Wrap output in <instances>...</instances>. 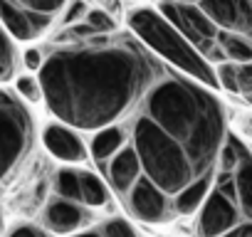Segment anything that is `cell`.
Instances as JSON below:
<instances>
[{
    "instance_id": "cell-15",
    "label": "cell",
    "mask_w": 252,
    "mask_h": 237,
    "mask_svg": "<svg viewBox=\"0 0 252 237\" xmlns=\"http://www.w3.org/2000/svg\"><path fill=\"white\" fill-rule=\"evenodd\" d=\"M3 237H55V235H50L40 222H15L3 232Z\"/></svg>"
},
{
    "instance_id": "cell-16",
    "label": "cell",
    "mask_w": 252,
    "mask_h": 237,
    "mask_svg": "<svg viewBox=\"0 0 252 237\" xmlns=\"http://www.w3.org/2000/svg\"><path fill=\"white\" fill-rule=\"evenodd\" d=\"M42 62H45V52H42L40 47H32V45H30V47L23 52V67H25V72L37 74L40 67H42Z\"/></svg>"
},
{
    "instance_id": "cell-11",
    "label": "cell",
    "mask_w": 252,
    "mask_h": 237,
    "mask_svg": "<svg viewBox=\"0 0 252 237\" xmlns=\"http://www.w3.org/2000/svg\"><path fill=\"white\" fill-rule=\"evenodd\" d=\"M20 42L0 25V87H8L15 82V77L20 74V64H23V52L18 47Z\"/></svg>"
},
{
    "instance_id": "cell-5",
    "label": "cell",
    "mask_w": 252,
    "mask_h": 237,
    "mask_svg": "<svg viewBox=\"0 0 252 237\" xmlns=\"http://www.w3.org/2000/svg\"><path fill=\"white\" fill-rule=\"evenodd\" d=\"M40 141L32 106L10 87H0V237L5 232V198L28 168Z\"/></svg>"
},
{
    "instance_id": "cell-6",
    "label": "cell",
    "mask_w": 252,
    "mask_h": 237,
    "mask_svg": "<svg viewBox=\"0 0 252 237\" xmlns=\"http://www.w3.org/2000/svg\"><path fill=\"white\" fill-rule=\"evenodd\" d=\"M72 0H0V25L18 42L47 37L67 15Z\"/></svg>"
},
{
    "instance_id": "cell-17",
    "label": "cell",
    "mask_w": 252,
    "mask_h": 237,
    "mask_svg": "<svg viewBox=\"0 0 252 237\" xmlns=\"http://www.w3.org/2000/svg\"><path fill=\"white\" fill-rule=\"evenodd\" d=\"M173 3H188V5H198L200 0H173Z\"/></svg>"
},
{
    "instance_id": "cell-19",
    "label": "cell",
    "mask_w": 252,
    "mask_h": 237,
    "mask_svg": "<svg viewBox=\"0 0 252 237\" xmlns=\"http://www.w3.org/2000/svg\"><path fill=\"white\" fill-rule=\"evenodd\" d=\"M96 3H104V0H96Z\"/></svg>"
},
{
    "instance_id": "cell-1",
    "label": "cell",
    "mask_w": 252,
    "mask_h": 237,
    "mask_svg": "<svg viewBox=\"0 0 252 237\" xmlns=\"http://www.w3.org/2000/svg\"><path fill=\"white\" fill-rule=\"evenodd\" d=\"M116 126L119 148L131 156L136 168L134 188L119 200L124 215L144 227L190 220L215 180L230 136L220 94L166 69Z\"/></svg>"
},
{
    "instance_id": "cell-9",
    "label": "cell",
    "mask_w": 252,
    "mask_h": 237,
    "mask_svg": "<svg viewBox=\"0 0 252 237\" xmlns=\"http://www.w3.org/2000/svg\"><path fill=\"white\" fill-rule=\"evenodd\" d=\"M94 222H96L94 220V210H89L82 203H74V200H67V198H57V195H52L45 203L42 215H40V225L55 237H72V235L92 227Z\"/></svg>"
},
{
    "instance_id": "cell-13",
    "label": "cell",
    "mask_w": 252,
    "mask_h": 237,
    "mask_svg": "<svg viewBox=\"0 0 252 237\" xmlns=\"http://www.w3.org/2000/svg\"><path fill=\"white\" fill-rule=\"evenodd\" d=\"M13 91L28 104V106H35V104H45V91H42V84H40V77L32 74V72H20L13 82Z\"/></svg>"
},
{
    "instance_id": "cell-8",
    "label": "cell",
    "mask_w": 252,
    "mask_h": 237,
    "mask_svg": "<svg viewBox=\"0 0 252 237\" xmlns=\"http://www.w3.org/2000/svg\"><path fill=\"white\" fill-rule=\"evenodd\" d=\"M40 144L47 151L50 158H55L62 166H84L89 163V146L82 131L57 121H47L40 129Z\"/></svg>"
},
{
    "instance_id": "cell-10",
    "label": "cell",
    "mask_w": 252,
    "mask_h": 237,
    "mask_svg": "<svg viewBox=\"0 0 252 237\" xmlns=\"http://www.w3.org/2000/svg\"><path fill=\"white\" fill-rule=\"evenodd\" d=\"M215 77L220 91L252 106V62H220L215 64Z\"/></svg>"
},
{
    "instance_id": "cell-14",
    "label": "cell",
    "mask_w": 252,
    "mask_h": 237,
    "mask_svg": "<svg viewBox=\"0 0 252 237\" xmlns=\"http://www.w3.org/2000/svg\"><path fill=\"white\" fill-rule=\"evenodd\" d=\"M82 23L92 30V35H109L116 32V20L101 10V8H87V13L82 15Z\"/></svg>"
},
{
    "instance_id": "cell-7",
    "label": "cell",
    "mask_w": 252,
    "mask_h": 237,
    "mask_svg": "<svg viewBox=\"0 0 252 237\" xmlns=\"http://www.w3.org/2000/svg\"><path fill=\"white\" fill-rule=\"evenodd\" d=\"M198 8L218 30V47L232 37L252 40V0H200Z\"/></svg>"
},
{
    "instance_id": "cell-2",
    "label": "cell",
    "mask_w": 252,
    "mask_h": 237,
    "mask_svg": "<svg viewBox=\"0 0 252 237\" xmlns=\"http://www.w3.org/2000/svg\"><path fill=\"white\" fill-rule=\"evenodd\" d=\"M166 67L129 30L84 40H55L37 72L45 106L57 121L94 134L121 124Z\"/></svg>"
},
{
    "instance_id": "cell-12",
    "label": "cell",
    "mask_w": 252,
    "mask_h": 237,
    "mask_svg": "<svg viewBox=\"0 0 252 237\" xmlns=\"http://www.w3.org/2000/svg\"><path fill=\"white\" fill-rule=\"evenodd\" d=\"M72 237H141V235L126 215H106L104 220H96L92 227H87Z\"/></svg>"
},
{
    "instance_id": "cell-4",
    "label": "cell",
    "mask_w": 252,
    "mask_h": 237,
    "mask_svg": "<svg viewBox=\"0 0 252 237\" xmlns=\"http://www.w3.org/2000/svg\"><path fill=\"white\" fill-rule=\"evenodd\" d=\"M126 30L139 37L166 67L210 87L220 94L215 67L158 13L156 5H136L126 10Z\"/></svg>"
},
{
    "instance_id": "cell-3",
    "label": "cell",
    "mask_w": 252,
    "mask_h": 237,
    "mask_svg": "<svg viewBox=\"0 0 252 237\" xmlns=\"http://www.w3.org/2000/svg\"><path fill=\"white\" fill-rule=\"evenodd\" d=\"M190 237H252V151L232 134L215 180L190 217Z\"/></svg>"
},
{
    "instance_id": "cell-18",
    "label": "cell",
    "mask_w": 252,
    "mask_h": 237,
    "mask_svg": "<svg viewBox=\"0 0 252 237\" xmlns=\"http://www.w3.org/2000/svg\"><path fill=\"white\" fill-rule=\"evenodd\" d=\"M149 3H151V5H158V3H161V0H149Z\"/></svg>"
}]
</instances>
